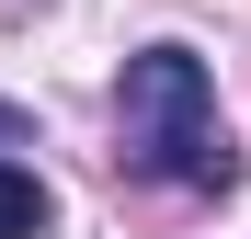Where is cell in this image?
<instances>
[{
    "instance_id": "1",
    "label": "cell",
    "mask_w": 251,
    "mask_h": 239,
    "mask_svg": "<svg viewBox=\"0 0 251 239\" xmlns=\"http://www.w3.org/2000/svg\"><path fill=\"white\" fill-rule=\"evenodd\" d=\"M114 126H126V171H149V182H183V194H228L240 182V137H228L217 80H205L194 46H137L126 57Z\"/></svg>"
},
{
    "instance_id": "2",
    "label": "cell",
    "mask_w": 251,
    "mask_h": 239,
    "mask_svg": "<svg viewBox=\"0 0 251 239\" xmlns=\"http://www.w3.org/2000/svg\"><path fill=\"white\" fill-rule=\"evenodd\" d=\"M57 228V194L23 171V159H0V239H46Z\"/></svg>"
},
{
    "instance_id": "3",
    "label": "cell",
    "mask_w": 251,
    "mask_h": 239,
    "mask_svg": "<svg viewBox=\"0 0 251 239\" xmlns=\"http://www.w3.org/2000/svg\"><path fill=\"white\" fill-rule=\"evenodd\" d=\"M0 148H34V114L23 103H0Z\"/></svg>"
}]
</instances>
